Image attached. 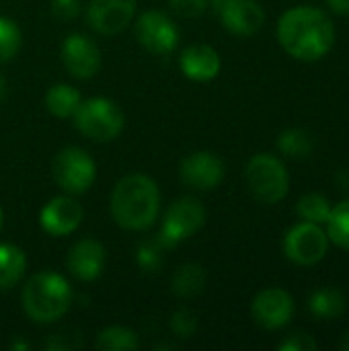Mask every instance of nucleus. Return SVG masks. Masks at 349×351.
Masks as SVG:
<instances>
[{
	"instance_id": "nucleus-1",
	"label": "nucleus",
	"mask_w": 349,
	"mask_h": 351,
	"mask_svg": "<svg viewBox=\"0 0 349 351\" xmlns=\"http://www.w3.org/2000/svg\"><path fill=\"white\" fill-rule=\"evenodd\" d=\"M280 45L300 62H317L327 56L335 43L331 19L313 6H296L278 21Z\"/></svg>"
},
{
	"instance_id": "nucleus-2",
	"label": "nucleus",
	"mask_w": 349,
	"mask_h": 351,
	"mask_svg": "<svg viewBox=\"0 0 349 351\" xmlns=\"http://www.w3.org/2000/svg\"><path fill=\"white\" fill-rule=\"evenodd\" d=\"M111 216L125 230L150 228L160 212V189L154 179L134 173L117 181L109 199Z\"/></svg>"
},
{
	"instance_id": "nucleus-3",
	"label": "nucleus",
	"mask_w": 349,
	"mask_h": 351,
	"mask_svg": "<svg viewBox=\"0 0 349 351\" xmlns=\"http://www.w3.org/2000/svg\"><path fill=\"white\" fill-rule=\"evenodd\" d=\"M72 302V290L56 271L35 274L23 288V308L33 323L47 325L62 319Z\"/></svg>"
},
{
	"instance_id": "nucleus-4",
	"label": "nucleus",
	"mask_w": 349,
	"mask_h": 351,
	"mask_svg": "<svg viewBox=\"0 0 349 351\" xmlns=\"http://www.w3.org/2000/svg\"><path fill=\"white\" fill-rule=\"evenodd\" d=\"M72 117L76 130L95 142L115 140L125 123L121 107L105 97H93L82 101Z\"/></svg>"
},
{
	"instance_id": "nucleus-5",
	"label": "nucleus",
	"mask_w": 349,
	"mask_h": 351,
	"mask_svg": "<svg viewBox=\"0 0 349 351\" xmlns=\"http://www.w3.org/2000/svg\"><path fill=\"white\" fill-rule=\"evenodd\" d=\"M247 187L261 204H278L288 195L290 179L280 158L272 154H255L245 169Z\"/></svg>"
},
{
	"instance_id": "nucleus-6",
	"label": "nucleus",
	"mask_w": 349,
	"mask_h": 351,
	"mask_svg": "<svg viewBox=\"0 0 349 351\" xmlns=\"http://www.w3.org/2000/svg\"><path fill=\"white\" fill-rule=\"evenodd\" d=\"M53 181L68 195L86 193L97 179V165L91 154L78 146L62 148L51 162Z\"/></svg>"
},
{
	"instance_id": "nucleus-7",
	"label": "nucleus",
	"mask_w": 349,
	"mask_h": 351,
	"mask_svg": "<svg viewBox=\"0 0 349 351\" xmlns=\"http://www.w3.org/2000/svg\"><path fill=\"white\" fill-rule=\"evenodd\" d=\"M206 222V210L195 197H179L175 199L163 218V226L158 232V241L165 249H173L179 243L193 237Z\"/></svg>"
},
{
	"instance_id": "nucleus-8",
	"label": "nucleus",
	"mask_w": 349,
	"mask_h": 351,
	"mask_svg": "<svg viewBox=\"0 0 349 351\" xmlns=\"http://www.w3.org/2000/svg\"><path fill=\"white\" fill-rule=\"evenodd\" d=\"M329 237L315 222H300L284 237V253L296 265H317L327 255Z\"/></svg>"
},
{
	"instance_id": "nucleus-9",
	"label": "nucleus",
	"mask_w": 349,
	"mask_h": 351,
	"mask_svg": "<svg viewBox=\"0 0 349 351\" xmlns=\"http://www.w3.org/2000/svg\"><path fill=\"white\" fill-rule=\"evenodd\" d=\"M136 39L138 43L156 56H165L177 49L179 45V27L160 10H146L136 21Z\"/></svg>"
},
{
	"instance_id": "nucleus-10",
	"label": "nucleus",
	"mask_w": 349,
	"mask_h": 351,
	"mask_svg": "<svg viewBox=\"0 0 349 351\" xmlns=\"http://www.w3.org/2000/svg\"><path fill=\"white\" fill-rule=\"evenodd\" d=\"M181 181L197 191H212L224 179V162L208 150H197L185 156L179 165Z\"/></svg>"
},
{
	"instance_id": "nucleus-11",
	"label": "nucleus",
	"mask_w": 349,
	"mask_h": 351,
	"mask_svg": "<svg viewBox=\"0 0 349 351\" xmlns=\"http://www.w3.org/2000/svg\"><path fill=\"white\" fill-rule=\"evenodd\" d=\"M136 14V0H91L86 23L99 35L121 33Z\"/></svg>"
},
{
	"instance_id": "nucleus-12",
	"label": "nucleus",
	"mask_w": 349,
	"mask_h": 351,
	"mask_svg": "<svg viewBox=\"0 0 349 351\" xmlns=\"http://www.w3.org/2000/svg\"><path fill=\"white\" fill-rule=\"evenodd\" d=\"M60 53H62V62H64L66 70L74 78H80V80L93 78L101 68L99 45L82 33L68 35L62 43Z\"/></svg>"
},
{
	"instance_id": "nucleus-13",
	"label": "nucleus",
	"mask_w": 349,
	"mask_h": 351,
	"mask_svg": "<svg viewBox=\"0 0 349 351\" xmlns=\"http://www.w3.org/2000/svg\"><path fill=\"white\" fill-rule=\"evenodd\" d=\"M251 315L261 329L276 331L290 323L294 315V300L282 288H267L255 296L251 304Z\"/></svg>"
},
{
	"instance_id": "nucleus-14",
	"label": "nucleus",
	"mask_w": 349,
	"mask_h": 351,
	"mask_svg": "<svg viewBox=\"0 0 349 351\" xmlns=\"http://www.w3.org/2000/svg\"><path fill=\"white\" fill-rule=\"evenodd\" d=\"M82 206L68 193L49 199L39 212V224L49 237H68L82 224Z\"/></svg>"
},
{
	"instance_id": "nucleus-15",
	"label": "nucleus",
	"mask_w": 349,
	"mask_h": 351,
	"mask_svg": "<svg viewBox=\"0 0 349 351\" xmlns=\"http://www.w3.org/2000/svg\"><path fill=\"white\" fill-rule=\"evenodd\" d=\"M222 25L234 35H253L265 23V12L257 0H214Z\"/></svg>"
},
{
	"instance_id": "nucleus-16",
	"label": "nucleus",
	"mask_w": 349,
	"mask_h": 351,
	"mask_svg": "<svg viewBox=\"0 0 349 351\" xmlns=\"http://www.w3.org/2000/svg\"><path fill=\"white\" fill-rule=\"evenodd\" d=\"M66 267L80 282L97 280L105 269V247L95 239H80L68 251Z\"/></svg>"
},
{
	"instance_id": "nucleus-17",
	"label": "nucleus",
	"mask_w": 349,
	"mask_h": 351,
	"mask_svg": "<svg viewBox=\"0 0 349 351\" xmlns=\"http://www.w3.org/2000/svg\"><path fill=\"white\" fill-rule=\"evenodd\" d=\"M181 72L195 82H208L214 80L220 74V56L214 47L206 43H193L187 45L179 56Z\"/></svg>"
},
{
	"instance_id": "nucleus-18",
	"label": "nucleus",
	"mask_w": 349,
	"mask_h": 351,
	"mask_svg": "<svg viewBox=\"0 0 349 351\" xmlns=\"http://www.w3.org/2000/svg\"><path fill=\"white\" fill-rule=\"evenodd\" d=\"M27 269V257L21 247L0 243V292L10 290L19 284Z\"/></svg>"
},
{
	"instance_id": "nucleus-19",
	"label": "nucleus",
	"mask_w": 349,
	"mask_h": 351,
	"mask_svg": "<svg viewBox=\"0 0 349 351\" xmlns=\"http://www.w3.org/2000/svg\"><path fill=\"white\" fill-rule=\"evenodd\" d=\"M82 103L80 93L70 86V84H53L47 93H45V109L58 117V119H68L76 113L78 105Z\"/></svg>"
},
{
	"instance_id": "nucleus-20",
	"label": "nucleus",
	"mask_w": 349,
	"mask_h": 351,
	"mask_svg": "<svg viewBox=\"0 0 349 351\" xmlns=\"http://www.w3.org/2000/svg\"><path fill=\"white\" fill-rule=\"evenodd\" d=\"M309 308L311 313L321 319V321H333L341 317L348 308V300L339 290L333 288H321L315 290L309 298Z\"/></svg>"
},
{
	"instance_id": "nucleus-21",
	"label": "nucleus",
	"mask_w": 349,
	"mask_h": 351,
	"mask_svg": "<svg viewBox=\"0 0 349 351\" xmlns=\"http://www.w3.org/2000/svg\"><path fill=\"white\" fill-rule=\"evenodd\" d=\"M171 288L179 298H193L202 294L206 288V269L200 263L181 265L171 280Z\"/></svg>"
},
{
	"instance_id": "nucleus-22",
	"label": "nucleus",
	"mask_w": 349,
	"mask_h": 351,
	"mask_svg": "<svg viewBox=\"0 0 349 351\" xmlns=\"http://www.w3.org/2000/svg\"><path fill=\"white\" fill-rule=\"evenodd\" d=\"M140 346L138 333L134 329L121 327V325H111L99 331L95 339V348L101 351H130Z\"/></svg>"
},
{
	"instance_id": "nucleus-23",
	"label": "nucleus",
	"mask_w": 349,
	"mask_h": 351,
	"mask_svg": "<svg viewBox=\"0 0 349 351\" xmlns=\"http://www.w3.org/2000/svg\"><path fill=\"white\" fill-rule=\"evenodd\" d=\"M278 148L282 154L290 156V158H309L315 150V140L309 132L300 130V128H292V130H284L278 138Z\"/></svg>"
},
{
	"instance_id": "nucleus-24",
	"label": "nucleus",
	"mask_w": 349,
	"mask_h": 351,
	"mask_svg": "<svg viewBox=\"0 0 349 351\" xmlns=\"http://www.w3.org/2000/svg\"><path fill=\"white\" fill-rule=\"evenodd\" d=\"M325 224H327L329 241L349 251V199L331 208L329 220Z\"/></svg>"
},
{
	"instance_id": "nucleus-25",
	"label": "nucleus",
	"mask_w": 349,
	"mask_h": 351,
	"mask_svg": "<svg viewBox=\"0 0 349 351\" xmlns=\"http://www.w3.org/2000/svg\"><path fill=\"white\" fill-rule=\"evenodd\" d=\"M296 212H298V216H300L304 222L325 224V222L329 220L331 206H329L327 197H323L321 193H309V195H302V197L298 199Z\"/></svg>"
},
{
	"instance_id": "nucleus-26",
	"label": "nucleus",
	"mask_w": 349,
	"mask_h": 351,
	"mask_svg": "<svg viewBox=\"0 0 349 351\" xmlns=\"http://www.w3.org/2000/svg\"><path fill=\"white\" fill-rule=\"evenodd\" d=\"M21 43H23V35L19 25L12 19L0 14V64L10 62L21 49Z\"/></svg>"
},
{
	"instance_id": "nucleus-27",
	"label": "nucleus",
	"mask_w": 349,
	"mask_h": 351,
	"mask_svg": "<svg viewBox=\"0 0 349 351\" xmlns=\"http://www.w3.org/2000/svg\"><path fill=\"white\" fill-rule=\"evenodd\" d=\"M163 251H167L163 247V243L158 239L154 241H148L144 245H140L138 249V263L144 271H156L160 267V261H163Z\"/></svg>"
},
{
	"instance_id": "nucleus-28",
	"label": "nucleus",
	"mask_w": 349,
	"mask_h": 351,
	"mask_svg": "<svg viewBox=\"0 0 349 351\" xmlns=\"http://www.w3.org/2000/svg\"><path fill=\"white\" fill-rule=\"evenodd\" d=\"M171 331H173L177 337H181V339L193 337L195 331H197V317H195L191 311H187V308L177 311V313L171 317Z\"/></svg>"
},
{
	"instance_id": "nucleus-29",
	"label": "nucleus",
	"mask_w": 349,
	"mask_h": 351,
	"mask_svg": "<svg viewBox=\"0 0 349 351\" xmlns=\"http://www.w3.org/2000/svg\"><path fill=\"white\" fill-rule=\"evenodd\" d=\"M171 8L183 19H195L206 12L208 0H171Z\"/></svg>"
},
{
	"instance_id": "nucleus-30",
	"label": "nucleus",
	"mask_w": 349,
	"mask_h": 351,
	"mask_svg": "<svg viewBox=\"0 0 349 351\" xmlns=\"http://www.w3.org/2000/svg\"><path fill=\"white\" fill-rule=\"evenodd\" d=\"M51 12L60 21H74L80 14L78 0H51Z\"/></svg>"
},
{
	"instance_id": "nucleus-31",
	"label": "nucleus",
	"mask_w": 349,
	"mask_h": 351,
	"mask_svg": "<svg viewBox=\"0 0 349 351\" xmlns=\"http://www.w3.org/2000/svg\"><path fill=\"white\" fill-rule=\"evenodd\" d=\"M317 341L306 333H294L280 343V351H315Z\"/></svg>"
},
{
	"instance_id": "nucleus-32",
	"label": "nucleus",
	"mask_w": 349,
	"mask_h": 351,
	"mask_svg": "<svg viewBox=\"0 0 349 351\" xmlns=\"http://www.w3.org/2000/svg\"><path fill=\"white\" fill-rule=\"evenodd\" d=\"M327 4L337 14H349V0H327Z\"/></svg>"
},
{
	"instance_id": "nucleus-33",
	"label": "nucleus",
	"mask_w": 349,
	"mask_h": 351,
	"mask_svg": "<svg viewBox=\"0 0 349 351\" xmlns=\"http://www.w3.org/2000/svg\"><path fill=\"white\" fill-rule=\"evenodd\" d=\"M335 179H337L339 187H344V189H349V169H344V171H339Z\"/></svg>"
},
{
	"instance_id": "nucleus-34",
	"label": "nucleus",
	"mask_w": 349,
	"mask_h": 351,
	"mask_svg": "<svg viewBox=\"0 0 349 351\" xmlns=\"http://www.w3.org/2000/svg\"><path fill=\"white\" fill-rule=\"evenodd\" d=\"M6 93H8V86H6V80L4 76H0V103L6 99Z\"/></svg>"
},
{
	"instance_id": "nucleus-35",
	"label": "nucleus",
	"mask_w": 349,
	"mask_h": 351,
	"mask_svg": "<svg viewBox=\"0 0 349 351\" xmlns=\"http://www.w3.org/2000/svg\"><path fill=\"white\" fill-rule=\"evenodd\" d=\"M339 350L349 351V333H346V335H344V339L339 341Z\"/></svg>"
},
{
	"instance_id": "nucleus-36",
	"label": "nucleus",
	"mask_w": 349,
	"mask_h": 351,
	"mask_svg": "<svg viewBox=\"0 0 349 351\" xmlns=\"http://www.w3.org/2000/svg\"><path fill=\"white\" fill-rule=\"evenodd\" d=\"M12 350H29V343H21V341H14L12 346H10Z\"/></svg>"
},
{
	"instance_id": "nucleus-37",
	"label": "nucleus",
	"mask_w": 349,
	"mask_h": 351,
	"mask_svg": "<svg viewBox=\"0 0 349 351\" xmlns=\"http://www.w3.org/2000/svg\"><path fill=\"white\" fill-rule=\"evenodd\" d=\"M2 224H4V212H2V208H0V230H2Z\"/></svg>"
}]
</instances>
